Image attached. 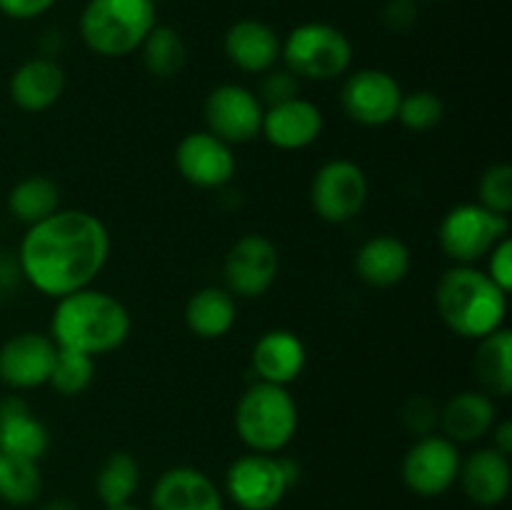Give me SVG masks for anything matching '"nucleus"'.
I'll list each match as a JSON object with an SVG mask.
<instances>
[{"label":"nucleus","mask_w":512,"mask_h":510,"mask_svg":"<svg viewBox=\"0 0 512 510\" xmlns=\"http://www.w3.org/2000/svg\"><path fill=\"white\" fill-rule=\"evenodd\" d=\"M508 298L503 288L475 265H453L435 285V308L450 333L480 340L505 328Z\"/></svg>","instance_id":"obj_3"},{"label":"nucleus","mask_w":512,"mask_h":510,"mask_svg":"<svg viewBox=\"0 0 512 510\" xmlns=\"http://www.w3.org/2000/svg\"><path fill=\"white\" fill-rule=\"evenodd\" d=\"M400 88L398 78L388 70L363 68L348 73L343 88H340V108L353 123L365 128H383L390 125L398 115Z\"/></svg>","instance_id":"obj_12"},{"label":"nucleus","mask_w":512,"mask_h":510,"mask_svg":"<svg viewBox=\"0 0 512 510\" xmlns=\"http://www.w3.org/2000/svg\"><path fill=\"white\" fill-rule=\"evenodd\" d=\"M478 203L490 213L510 218L512 213V168L508 163H495L485 168L478 180Z\"/></svg>","instance_id":"obj_33"},{"label":"nucleus","mask_w":512,"mask_h":510,"mask_svg":"<svg viewBox=\"0 0 512 510\" xmlns=\"http://www.w3.org/2000/svg\"><path fill=\"white\" fill-rule=\"evenodd\" d=\"M58 0H0V13L10 20H35L48 13Z\"/></svg>","instance_id":"obj_38"},{"label":"nucleus","mask_w":512,"mask_h":510,"mask_svg":"<svg viewBox=\"0 0 512 510\" xmlns=\"http://www.w3.org/2000/svg\"><path fill=\"white\" fill-rule=\"evenodd\" d=\"M108 258V225L80 208H60L30 225L18 248L20 275L30 288L53 300L90 288Z\"/></svg>","instance_id":"obj_1"},{"label":"nucleus","mask_w":512,"mask_h":510,"mask_svg":"<svg viewBox=\"0 0 512 510\" xmlns=\"http://www.w3.org/2000/svg\"><path fill=\"white\" fill-rule=\"evenodd\" d=\"M233 145L210 130H193L175 148V168L180 178L200 190H218L235 175Z\"/></svg>","instance_id":"obj_14"},{"label":"nucleus","mask_w":512,"mask_h":510,"mask_svg":"<svg viewBox=\"0 0 512 510\" xmlns=\"http://www.w3.org/2000/svg\"><path fill=\"white\" fill-rule=\"evenodd\" d=\"M298 478L300 468L295 460L248 453L230 463L223 495L238 510H275Z\"/></svg>","instance_id":"obj_7"},{"label":"nucleus","mask_w":512,"mask_h":510,"mask_svg":"<svg viewBox=\"0 0 512 510\" xmlns=\"http://www.w3.org/2000/svg\"><path fill=\"white\" fill-rule=\"evenodd\" d=\"M40 510H78V505L68 498H55V500H48Z\"/></svg>","instance_id":"obj_40"},{"label":"nucleus","mask_w":512,"mask_h":510,"mask_svg":"<svg viewBox=\"0 0 512 510\" xmlns=\"http://www.w3.org/2000/svg\"><path fill=\"white\" fill-rule=\"evenodd\" d=\"M140 488V463L128 450H115L95 473V495L105 508L133 503Z\"/></svg>","instance_id":"obj_27"},{"label":"nucleus","mask_w":512,"mask_h":510,"mask_svg":"<svg viewBox=\"0 0 512 510\" xmlns=\"http://www.w3.org/2000/svg\"><path fill=\"white\" fill-rule=\"evenodd\" d=\"M280 273L278 248L260 233L240 235L223 260V280L235 298H263Z\"/></svg>","instance_id":"obj_11"},{"label":"nucleus","mask_w":512,"mask_h":510,"mask_svg":"<svg viewBox=\"0 0 512 510\" xmlns=\"http://www.w3.org/2000/svg\"><path fill=\"white\" fill-rule=\"evenodd\" d=\"M305 363H308V350H305L303 338L288 328L265 330L255 340L253 353H250V365L258 380L283 385V388L303 375Z\"/></svg>","instance_id":"obj_19"},{"label":"nucleus","mask_w":512,"mask_h":510,"mask_svg":"<svg viewBox=\"0 0 512 510\" xmlns=\"http://www.w3.org/2000/svg\"><path fill=\"white\" fill-rule=\"evenodd\" d=\"M50 448V433L23 398L0 400V453L40 463Z\"/></svg>","instance_id":"obj_24"},{"label":"nucleus","mask_w":512,"mask_h":510,"mask_svg":"<svg viewBox=\"0 0 512 510\" xmlns=\"http://www.w3.org/2000/svg\"><path fill=\"white\" fill-rule=\"evenodd\" d=\"M280 60L285 70L298 80L328 83L343 78L353 65V43L333 23L310 20L290 30L280 45Z\"/></svg>","instance_id":"obj_6"},{"label":"nucleus","mask_w":512,"mask_h":510,"mask_svg":"<svg viewBox=\"0 0 512 510\" xmlns=\"http://www.w3.org/2000/svg\"><path fill=\"white\" fill-rule=\"evenodd\" d=\"M233 425L250 453L278 455L298 433L300 410L288 388L255 380L235 403Z\"/></svg>","instance_id":"obj_4"},{"label":"nucleus","mask_w":512,"mask_h":510,"mask_svg":"<svg viewBox=\"0 0 512 510\" xmlns=\"http://www.w3.org/2000/svg\"><path fill=\"white\" fill-rule=\"evenodd\" d=\"M95 378V358L78 353V350L58 348L53 370H50L48 385L63 398H75L85 393Z\"/></svg>","instance_id":"obj_31"},{"label":"nucleus","mask_w":512,"mask_h":510,"mask_svg":"<svg viewBox=\"0 0 512 510\" xmlns=\"http://www.w3.org/2000/svg\"><path fill=\"white\" fill-rule=\"evenodd\" d=\"M8 210L25 228L50 218L55 210H60L58 183L45 175H28L18 180L8 193Z\"/></svg>","instance_id":"obj_28"},{"label":"nucleus","mask_w":512,"mask_h":510,"mask_svg":"<svg viewBox=\"0 0 512 510\" xmlns=\"http://www.w3.org/2000/svg\"><path fill=\"white\" fill-rule=\"evenodd\" d=\"M283 38L273 25L258 18H240L225 30L223 53L230 65L250 75H265L280 63Z\"/></svg>","instance_id":"obj_18"},{"label":"nucleus","mask_w":512,"mask_h":510,"mask_svg":"<svg viewBox=\"0 0 512 510\" xmlns=\"http://www.w3.org/2000/svg\"><path fill=\"white\" fill-rule=\"evenodd\" d=\"M508 235L510 218L490 213L480 203H458L440 220L438 243L453 265H475Z\"/></svg>","instance_id":"obj_8"},{"label":"nucleus","mask_w":512,"mask_h":510,"mask_svg":"<svg viewBox=\"0 0 512 510\" xmlns=\"http://www.w3.org/2000/svg\"><path fill=\"white\" fill-rule=\"evenodd\" d=\"M458 485L463 488L465 498L473 505H478V508H498L510 495V458L498 453L493 445L473 450L460 463Z\"/></svg>","instance_id":"obj_20"},{"label":"nucleus","mask_w":512,"mask_h":510,"mask_svg":"<svg viewBox=\"0 0 512 510\" xmlns=\"http://www.w3.org/2000/svg\"><path fill=\"white\" fill-rule=\"evenodd\" d=\"M490 435H493V448L498 450V453L503 455H512V423L510 420H498V423L493 425V430H490Z\"/></svg>","instance_id":"obj_39"},{"label":"nucleus","mask_w":512,"mask_h":510,"mask_svg":"<svg viewBox=\"0 0 512 510\" xmlns=\"http://www.w3.org/2000/svg\"><path fill=\"white\" fill-rule=\"evenodd\" d=\"M155 25V0H88L80 10L78 35L100 58H125L138 53Z\"/></svg>","instance_id":"obj_5"},{"label":"nucleus","mask_w":512,"mask_h":510,"mask_svg":"<svg viewBox=\"0 0 512 510\" xmlns=\"http://www.w3.org/2000/svg\"><path fill=\"white\" fill-rule=\"evenodd\" d=\"M495 423H498V405H495L493 395L483 393V390L455 393L440 408L438 418V428L455 445L478 443V440L488 438Z\"/></svg>","instance_id":"obj_23"},{"label":"nucleus","mask_w":512,"mask_h":510,"mask_svg":"<svg viewBox=\"0 0 512 510\" xmlns=\"http://www.w3.org/2000/svg\"><path fill=\"white\" fill-rule=\"evenodd\" d=\"M58 345L48 333L25 330L0 345V383L10 390L48 385Z\"/></svg>","instance_id":"obj_15"},{"label":"nucleus","mask_w":512,"mask_h":510,"mask_svg":"<svg viewBox=\"0 0 512 510\" xmlns=\"http://www.w3.org/2000/svg\"><path fill=\"white\" fill-rule=\"evenodd\" d=\"M130 330L133 318L123 300L90 285L55 300L48 335L58 348L98 358L125 345Z\"/></svg>","instance_id":"obj_2"},{"label":"nucleus","mask_w":512,"mask_h":510,"mask_svg":"<svg viewBox=\"0 0 512 510\" xmlns=\"http://www.w3.org/2000/svg\"><path fill=\"white\" fill-rule=\"evenodd\" d=\"M463 453L445 435L430 433L415 438L400 463L403 485L418 498H440L458 485Z\"/></svg>","instance_id":"obj_10"},{"label":"nucleus","mask_w":512,"mask_h":510,"mask_svg":"<svg viewBox=\"0 0 512 510\" xmlns=\"http://www.w3.org/2000/svg\"><path fill=\"white\" fill-rule=\"evenodd\" d=\"M65 85H68V78L58 60L40 55V58L25 60L13 70L8 93L15 108L25 113H45L63 98Z\"/></svg>","instance_id":"obj_21"},{"label":"nucleus","mask_w":512,"mask_h":510,"mask_svg":"<svg viewBox=\"0 0 512 510\" xmlns=\"http://www.w3.org/2000/svg\"><path fill=\"white\" fill-rule=\"evenodd\" d=\"M370 198V180L358 163L348 158L328 160L310 183V205L325 223L343 225L358 218Z\"/></svg>","instance_id":"obj_9"},{"label":"nucleus","mask_w":512,"mask_h":510,"mask_svg":"<svg viewBox=\"0 0 512 510\" xmlns=\"http://www.w3.org/2000/svg\"><path fill=\"white\" fill-rule=\"evenodd\" d=\"M43 493V473L33 460L0 453V500L13 508L33 505Z\"/></svg>","instance_id":"obj_30"},{"label":"nucleus","mask_w":512,"mask_h":510,"mask_svg":"<svg viewBox=\"0 0 512 510\" xmlns=\"http://www.w3.org/2000/svg\"><path fill=\"white\" fill-rule=\"evenodd\" d=\"M475 343L478 350H475L473 370L480 390L495 398H508L512 393V333L508 328H500Z\"/></svg>","instance_id":"obj_26"},{"label":"nucleus","mask_w":512,"mask_h":510,"mask_svg":"<svg viewBox=\"0 0 512 510\" xmlns=\"http://www.w3.org/2000/svg\"><path fill=\"white\" fill-rule=\"evenodd\" d=\"M183 318L195 338L218 340L233 330L238 320V303H235V295L223 285H205L190 295Z\"/></svg>","instance_id":"obj_25"},{"label":"nucleus","mask_w":512,"mask_h":510,"mask_svg":"<svg viewBox=\"0 0 512 510\" xmlns=\"http://www.w3.org/2000/svg\"><path fill=\"white\" fill-rule=\"evenodd\" d=\"M438 418H440L438 405H435L430 398H425V395H413L403 410L405 428H408L415 438H423V435L435 433V428H438Z\"/></svg>","instance_id":"obj_34"},{"label":"nucleus","mask_w":512,"mask_h":510,"mask_svg":"<svg viewBox=\"0 0 512 510\" xmlns=\"http://www.w3.org/2000/svg\"><path fill=\"white\" fill-rule=\"evenodd\" d=\"M150 510H225V495L200 468L175 465L155 480Z\"/></svg>","instance_id":"obj_16"},{"label":"nucleus","mask_w":512,"mask_h":510,"mask_svg":"<svg viewBox=\"0 0 512 510\" xmlns=\"http://www.w3.org/2000/svg\"><path fill=\"white\" fill-rule=\"evenodd\" d=\"M323 110L308 98L293 95L265 108L260 135L278 150H305L323 135Z\"/></svg>","instance_id":"obj_17"},{"label":"nucleus","mask_w":512,"mask_h":510,"mask_svg":"<svg viewBox=\"0 0 512 510\" xmlns=\"http://www.w3.org/2000/svg\"><path fill=\"white\" fill-rule=\"evenodd\" d=\"M263 95L268 105L293 98L298 95V78L290 70H268L263 78Z\"/></svg>","instance_id":"obj_37"},{"label":"nucleus","mask_w":512,"mask_h":510,"mask_svg":"<svg viewBox=\"0 0 512 510\" xmlns=\"http://www.w3.org/2000/svg\"><path fill=\"white\" fill-rule=\"evenodd\" d=\"M445 118V103L438 93L433 90H413V93H403L398 105V120L405 130L413 133H428V130L438 128Z\"/></svg>","instance_id":"obj_32"},{"label":"nucleus","mask_w":512,"mask_h":510,"mask_svg":"<svg viewBox=\"0 0 512 510\" xmlns=\"http://www.w3.org/2000/svg\"><path fill=\"white\" fill-rule=\"evenodd\" d=\"M485 260H488V270H485V273L490 275V280H493L498 288H503L505 293H510L512 290V240H510V235L508 238L500 240V243L490 250L488 258Z\"/></svg>","instance_id":"obj_35"},{"label":"nucleus","mask_w":512,"mask_h":510,"mask_svg":"<svg viewBox=\"0 0 512 510\" xmlns=\"http://www.w3.org/2000/svg\"><path fill=\"white\" fill-rule=\"evenodd\" d=\"M265 105L253 90L238 83H220L208 93L203 103L205 125L213 135L228 145L250 143L263 128Z\"/></svg>","instance_id":"obj_13"},{"label":"nucleus","mask_w":512,"mask_h":510,"mask_svg":"<svg viewBox=\"0 0 512 510\" xmlns=\"http://www.w3.org/2000/svg\"><path fill=\"white\" fill-rule=\"evenodd\" d=\"M105 510H145V508H140V505L128 503V505H120V508H105Z\"/></svg>","instance_id":"obj_41"},{"label":"nucleus","mask_w":512,"mask_h":510,"mask_svg":"<svg viewBox=\"0 0 512 510\" xmlns=\"http://www.w3.org/2000/svg\"><path fill=\"white\" fill-rule=\"evenodd\" d=\"M418 0H388L383 5V23L393 33H408L418 23Z\"/></svg>","instance_id":"obj_36"},{"label":"nucleus","mask_w":512,"mask_h":510,"mask_svg":"<svg viewBox=\"0 0 512 510\" xmlns=\"http://www.w3.org/2000/svg\"><path fill=\"white\" fill-rule=\"evenodd\" d=\"M140 58H143V68L153 78L170 80L180 75V70L188 63V45L175 28L155 25L140 45Z\"/></svg>","instance_id":"obj_29"},{"label":"nucleus","mask_w":512,"mask_h":510,"mask_svg":"<svg viewBox=\"0 0 512 510\" xmlns=\"http://www.w3.org/2000/svg\"><path fill=\"white\" fill-rule=\"evenodd\" d=\"M355 273L370 288H395L408 278L413 253L398 235L380 233L365 240L355 253Z\"/></svg>","instance_id":"obj_22"}]
</instances>
